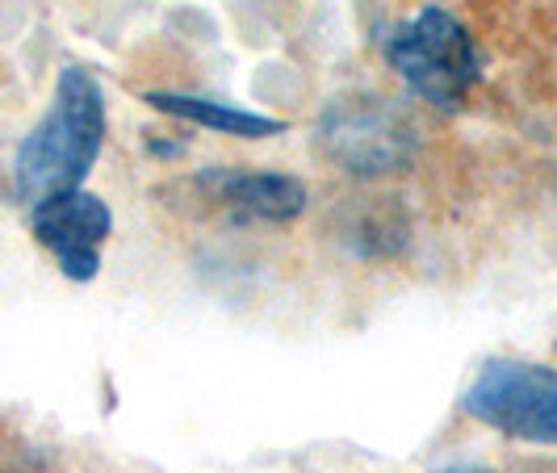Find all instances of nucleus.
I'll list each match as a JSON object with an SVG mask.
<instances>
[{
	"instance_id": "nucleus-1",
	"label": "nucleus",
	"mask_w": 557,
	"mask_h": 473,
	"mask_svg": "<svg viewBox=\"0 0 557 473\" xmlns=\"http://www.w3.org/2000/svg\"><path fill=\"white\" fill-rule=\"evenodd\" d=\"M106 142V101L84 67H63L47 117L17 151V197L38 206L47 197L81 189Z\"/></svg>"
},
{
	"instance_id": "nucleus-2",
	"label": "nucleus",
	"mask_w": 557,
	"mask_h": 473,
	"mask_svg": "<svg viewBox=\"0 0 557 473\" xmlns=\"http://www.w3.org/2000/svg\"><path fill=\"white\" fill-rule=\"evenodd\" d=\"M403 84L436 110H457L478 80V55L466 26L445 9H423L398 22L382 42Z\"/></svg>"
},
{
	"instance_id": "nucleus-3",
	"label": "nucleus",
	"mask_w": 557,
	"mask_h": 473,
	"mask_svg": "<svg viewBox=\"0 0 557 473\" xmlns=\"http://www.w3.org/2000/svg\"><path fill=\"white\" fill-rule=\"evenodd\" d=\"M466 415L511 440L557 445V369L529 361L482 364L461 398Z\"/></svg>"
},
{
	"instance_id": "nucleus-4",
	"label": "nucleus",
	"mask_w": 557,
	"mask_h": 473,
	"mask_svg": "<svg viewBox=\"0 0 557 473\" xmlns=\"http://www.w3.org/2000/svg\"><path fill=\"white\" fill-rule=\"evenodd\" d=\"M319 142L344 172L357 176H382L411 160L416 142L411 126L403 122V113L373 105V101H352V105H335L327 122L319 126Z\"/></svg>"
},
{
	"instance_id": "nucleus-5",
	"label": "nucleus",
	"mask_w": 557,
	"mask_h": 473,
	"mask_svg": "<svg viewBox=\"0 0 557 473\" xmlns=\"http://www.w3.org/2000/svg\"><path fill=\"white\" fill-rule=\"evenodd\" d=\"M110 206L101 197L67 189L34 206V235L42 248L55 251L63 277L92 281L101 269V244L110 239Z\"/></svg>"
},
{
	"instance_id": "nucleus-6",
	"label": "nucleus",
	"mask_w": 557,
	"mask_h": 473,
	"mask_svg": "<svg viewBox=\"0 0 557 473\" xmlns=\"http://www.w3.org/2000/svg\"><path fill=\"white\" fill-rule=\"evenodd\" d=\"M201 185H210L214 201H223L239 219L294 223L307 210V185L281 172H210L201 176Z\"/></svg>"
},
{
	"instance_id": "nucleus-7",
	"label": "nucleus",
	"mask_w": 557,
	"mask_h": 473,
	"mask_svg": "<svg viewBox=\"0 0 557 473\" xmlns=\"http://www.w3.org/2000/svg\"><path fill=\"white\" fill-rule=\"evenodd\" d=\"M143 101L151 110L168 113V117H185V122H197V126L219 130V135H235V139H269V135H281L277 117H264V113H251V110H231L223 101H206V97L147 92Z\"/></svg>"
},
{
	"instance_id": "nucleus-8",
	"label": "nucleus",
	"mask_w": 557,
	"mask_h": 473,
	"mask_svg": "<svg viewBox=\"0 0 557 473\" xmlns=\"http://www.w3.org/2000/svg\"><path fill=\"white\" fill-rule=\"evenodd\" d=\"M448 473H482V470H448Z\"/></svg>"
}]
</instances>
